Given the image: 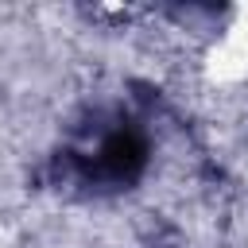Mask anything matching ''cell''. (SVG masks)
I'll return each mask as SVG.
<instances>
[{
    "label": "cell",
    "mask_w": 248,
    "mask_h": 248,
    "mask_svg": "<svg viewBox=\"0 0 248 248\" xmlns=\"http://www.w3.org/2000/svg\"><path fill=\"white\" fill-rule=\"evenodd\" d=\"M151 163V140L140 124L116 120L101 132L89 151H70V174L89 190H128L143 178Z\"/></svg>",
    "instance_id": "cell-1"
}]
</instances>
